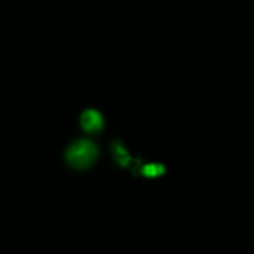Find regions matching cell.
<instances>
[{
	"mask_svg": "<svg viewBox=\"0 0 254 254\" xmlns=\"http://www.w3.org/2000/svg\"><path fill=\"white\" fill-rule=\"evenodd\" d=\"M97 158V146L89 140L74 141L65 152L68 165L74 170H85L94 164Z\"/></svg>",
	"mask_w": 254,
	"mask_h": 254,
	"instance_id": "1",
	"label": "cell"
},
{
	"mask_svg": "<svg viewBox=\"0 0 254 254\" xmlns=\"http://www.w3.org/2000/svg\"><path fill=\"white\" fill-rule=\"evenodd\" d=\"M80 124H82V128L88 134H94V132H98L103 128V118L100 116V113L97 110L88 109V110L83 112Z\"/></svg>",
	"mask_w": 254,
	"mask_h": 254,
	"instance_id": "2",
	"label": "cell"
},
{
	"mask_svg": "<svg viewBox=\"0 0 254 254\" xmlns=\"http://www.w3.org/2000/svg\"><path fill=\"white\" fill-rule=\"evenodd\" d=\"M164 167L159 165V164H147L141 168V174L144 177H150V179H155V177H159L164 174Z\"/></svg>",
	"mask_w": 254,
	"mask_h": 254,
	"instance_id": "3",
	"label": "cell"
}]
</instances>
